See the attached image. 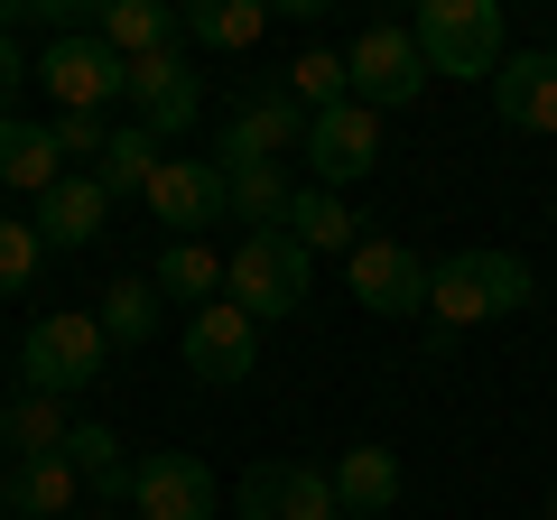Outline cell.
<instances>
[{
    "label": "cell",
    "instance_id": "6da1fadb",
    "mask_svg": "<svg viewBox=\"0 0 557 520\" xmlns=\"http://www.w3.org/2000/svg\"><path fill=\"white\" fill-rule=\"evenodd\" d=\"M539 280H530V260L520 251H456L428 270V325L437 335H465V325H493L511 317V307H530Z\"/></svg>",
    "mask_w": 557,
    "mask_h": 520
},
{
    "label": "cell",
    "instance_id": "7a4b0ae2",
    "mask_svg": "<svg viewBox=\"0 0 557 520\" xmlns=\"http://www.w3.org/2000/svg\"><path fill=\"white\" fill-rule=\"evenodd\" d=\"M307 288H317V251H307L288 223L278 233H242V251L223 260V298L242 307L251 325H278V317H298Z\"/></svg>",
    "mask_w": 557,
    "mask_h": 520
},
{
    "label": "cell",
    "instance_id": "3957f363",
    "mask_svg": "<svg viewBox=\"0 0 557 520\" xmlns=\"http://www.w3.org/2000/svg\"><path fill=\"white\" fill-rule=\"evenodd\" d=\"M418 57H428V75H456V84H493L502 75V0H428L409 20Z\"/></svg>",
    "mask_w": 557,
    "mask_h": 520
},
{
    "label": "cell",
    "instance_id": "277c9868",
    "mask_svg": "<svg viewBox=\"0 0 557 520\" xmlns=\"http://www.w3.org/2000/svg\"><path fill=\"white\" fill-rule=\"evenodd\" d=\"M102 362H112V335H102L94 317H75V307H57V317L28 325L20 344V391H47V400H75V391H94Z\"/></svg>",
    "mask_w": 557,
    "mask_h": 520
},
{
    "label": "cell",
    "instance_id": "5b68a950",
    "mask_svg": "<svg viewBox=\"0 0 557 520\" xmlns=\"http://www.w3.org/2000/svg\"><path fill=\"white\" fill-rule=\"evenodd\" d=\"M344 75H354V102L362 112H399V102L428 94V57L399 20H372L354 47H344Z\"/></svg>",
    "mask_w": 557,
    "mask_h": 520
},
{
    "label": "cell",
    "instance_id": "8992f818",
    "mask_svg": "<svg viewBox=\"0 0 557 520\" xmlns=\"http://www.w3.org/2000/svg\"><path fill=\"white\" fill-rule=\"evenodd\" d=\"M131 511L139 520H214L223 493H214V465L186 456V446H159V456L131 465Z\"/></svg>",
    "mask_w": 557,
    "mask_h": 520
},
{
    "label": "cell",
    "instance_id": "52a82bcc",
    "mask_svg": "<svg viewBox=\"0 0 557 520\" xmlns=\"http://www.w3.org/2000/svg\"><path fill=\"white\" fill-rule=\"evenodd\" d=\"M177 362H186L196 381H214V391H233V381H251V372H260V325L242 317L233 298H214V307H196V317H186Z\"/></svg>",
    "mask_w": 557,
    "mask_h": 520
},
{
    "label": "cell",
    "instance_id": "ba28073f",
    "mask_svg": "<svg viewBox=\"0 0 557 520\" xmlns=\"http://www.w3.org/2000/svg\"><path fill=\"white\" fill-rule=\"evenodd\" d=\"M288 149H307V102L288 94V84L242 94L233 121H223V168H278Z\"/></svg>",
    "mask_w": 557,
    "mask_h": 520
},
{
    "label": "cell",
    "instance_id": "9c48e42d",
    "mask_svg": "<svg viewBox=\"0 0 557 520\" xmlns=\"http://www.w3.org/2000/svg\"><path fill=\"white\" fill-rule=\"evenodd\" d=\"M307 186H354V177H372L381 168V112H362V102H335V112H317L307 121Z\"/></svg>",
    "mask_w": 557,
    "mask_h": 520
},
{
    "label": "cell",
    "instance_id": "30bf717a",
    "mask_svg": "<svg viewBox=\"0 0 557 520\" xmlns=\"http://www.w3.org/2000/svg\"><path fill=\"white\" fill-rule=\"evenodd\" d=\"M242 520H344L335 502V474L307 456H270L242 474Z\"/></svg>",
    "mask_w": 557,
    "mask_h": 520
},
{
    "label": "cell",
    "instance_id": "8fae6325",
    "mask_svg": "<svg viewBox=\"0 0 557 520\" xmlns=\"http://www.w3.org/2000/svg\"><path fill=\"white\" fill-rule=\"evenodd\" d=\"M149 214L168 223L177 242H205V223H223L233 214V186H223V159H168L159 177H149Z\"/></svg>",
    "mask_w": 557,
    "mask_h": 520
},
{
    "label": "cell",
    "instance_id": "7c38bea8",
    "mask_svg": "<svg viewBox=\"0 0 557 520\" xmlns=\"http://www.w3.org/2000/svg\"><path fill=\"white\" fill-rule=\"evenodd\" d=\"M139 112V131H159V140H186L196 131V112H205V84H196V65L177 57V47H159V57H131V94H121Z\"/></svg>",
    "mask_w": 557,
    "mask_h": 520
},
{
    "label": "cell",
    "instance_id": "4fadbf2b",
    "mask_svg": "<svg viewBox=\"0 0 557 520\" xmlns=\"http://www.w3.org/2000/svg\"><path fill=\"white\" fill-rule=\"evenodd\" d=\"M344 280L372 317H428V260L409 242H354L344 251Z\"/></svg>",
    "mask_w": 557,
    "mask_h": 520
},
{
    "label": "cell",
    "instance_id": "5bb4252c",
    "mask_svg": "<svg viewBox=\"0 0 557 520\" xmlns=\"http://www.w3.org/2000/svg\"><path fill=\"white\" fill-rule=\"evenodd\" d=\"M38 84L65 102V112H102V102H121V94H131V65H121L102 38H47Z\"/></svg>",
    "mask_w": 557,
    "mask_h": 520
},
{
    "label": "cell",
    "instance_id": "9a60e30c",
    "mask_svg": "<svg viewBox=\"0 0 557 520\" xmlns=\"http://www.w3.org/2000/svg\"><path fill=\"white\" fill-rule=\"evenodd\" d=\"M493 112L511 121V131H539V140H548V131H557V47H520V57H502Z\"/></svg>",
    "mask_w": 557,
    "mask_h": 520
},
{
    "label": "cell",
    "instance_id": "2e32d148",
    "mask_svg": "<svg viewBox=\"0 0 557 520\" xmlns=\"http://www.w3.org/2000/svg\"><path fill=\"white\" fill-rule=\"evenodd\" d=\"M75 177L65 168V149H57V131H38V121H0V186L10 196H57V186Z\"/></svg>",
    "mask_w": 557,
    "mask_h": 520
},
{
    "label": "cell",
    "instance_id": "e0dca14e",
    "mask_svg": "<svg viewBox=\"0 0 557 520\" xmlns=\"http://www.w3.org/2000/svg\"><path fill=\"white\" fill-rule=\"evenodd\" d=\"M94 38L131 65V57L177 47V38H186V10H159V0H102V10H94Z\"/></svg>",
    "mask_w": 557,
    "mask_h": 520
},
{
    "label": "cell",
    "instance_id": "ac0fdd59",
    "mask_svg": "<svg viewBox=\"0 0 557 520\" xmlns=\"http://www.w3.org/2000/svg\"><path fill=\"white\" fill-rule=\"evenodd\" d=\"M28 223H38V242H47V251H84V242H94L102 223H112V196H102V177L84 168V177H65L57 196H47L38 214H28Z\"/></svg>",
    "mask_w": 557,
    "mask_h": 520
},
{
    "label": "cell",
    "instance_id": "d6986e66",
    "mask_svg": "<svg viewBox=\"0 0 557 520\" xmlns=\"http://www.w3.org/2000/svg\"><path fill=\"white\" fill-rule=\"evenodd\" d=\"M84 493V474L65 456H20V474H0V511H20V520H65Z\"/></svg>",
    "mask_w": 557,
    "mask_h": 520
},
{
    "label": "cell",
    "instance_id": "ffe728a7",
    "mask_svg": "<svg viewBox=\"0 0 557 520\" xmlns=\"http://www.w3.org/2000/svg\"><path fill=\"white\" fill-rule=\"evenodd\" d=\"M335 502H344V520H391L399 456H391V446H344V456H335Z\"/></svg>",
    "mask_w": 557,
    "mask_h": 520
},
{
    "label": "cell",
    "instance_id": "44dd1931",
    "mask_svg": "<svg viewBox=\"0 0 557 520\" xmlns=\"http://www.w3.org/2000/svg\"><path fill=\"white\" fill-rule=\"evenodd\" d=\"M159 168H168V140H159V131H139V121H121L94 177H102V196L121 205V196H149V177H159Z\"/></svg>",
    "mask_w": 557,
    "mask_h": 520
},
{
    "label": "cell",
    "instance_id": "7402d4cb",
    "mask_svg": "<svg viewBox=\"0 0 557 520\" xmlns=\"http://www.w3.org/2000/svg\"><path fill=\"white\" fill-rule=\"evenodd\" d=\"M65 437H75L65 400H47V391H10V409H0V446H20V456H65Z\"/></svg>",
    "mask_w": 557,
    "mask_h": 520
},
{
    "label": "cell",
    "instance_id": "603a6c76",
    "mask_svg": "<svg viewBox=\"0 0 557 520\" xmlns=\"http://www.w3.org/2000/svg\"><path fill=\"white\" fill-rule=\"evenodd\" d=\"M65 465L84 474V493L94 502H131V465H121V437L102 419H75V437H65Z\"/></svg>",
    "mask_w": 557,
    "mask_h": 520
},
{
    "label": "cell",
    "instance_id": "cb8c5ba5",
    "mask_svg": "<svg viewBox=\"0 0 557 520\" xmlns=\"http://www.w3.org/2000/svg\"><path fill=\"white\" fill-rule=\"evenodd\" d=\"M214 288H223L214 242H168V251H159V298H177L186 317H196V307H214Z\"/></svg>",
    "mask_w": 557,
    "mask_h": 520
},
{
    "label": "cell",
    "instance_id": "d4e9b609",
    "mask_svg": "<svg viewBox=\"0 0 557 520\" xmlns=\"http://www.w3.org/2000/svg\"><path fill=\"white\" fill-rule=\"evenodd\" d=\"M94 325L112 335V354L149 344V335H159V280H112V288H102V307H94Z\"/></svg>",
    "mask_w": 557,
    "mask_h": 520
},
{
    "label": "cell",
    "instance_id": "484cf974",
    "mask_svg": "<svg viewBox=\"0 0 557 520\" xmlns=\"http://www.w3.org/2000/svg\"><path fill=\"white\" fill-rule=\"evenodd\" d=\"M223 186H233V214L251 223V233H278L288 205H298V177H288V168H223Z\"/></svg>",
    "mask_w": 557,
    "mask_h": 520
},
{
    "label": "cell",
    "instance_id": "4316f807",
    "mask_svg": "<svg viewBox=\"0 0 557 520\" xmlns=\"http://www.w3.org/2000/svg\"><path fill=\"white\" fill-rule=\"evenodd\" d=\"M288 233L307 242V251H354V205L335 196V186H298V205H288Z\"/></svg>",
    "mask_w": 557,
    "mask_h": 520
},
{
    "label": "cell",
    "instance_id": "83f0119b",
    "mask_svg": "<svg viewBox=\"0 0 557 520\" xmlns=\"http://www.w3.org/2000/svg\"><path fill=\"white\" fill-rule=\"evenodd\" d=\"M260 28H270L260 0H196V10H186V38H205V47H251Z\"/></svg>",
    "mask_w": 557,
    "mask_h": 520
},
{
    "label": "cell",
    "instance_id": "f1b7e54d",
    "mask_svg": "<svg viewBox=\"0 0 557 520\" xmlns=\"http://www.w3.org/2000/svg\"><path fill=\"white\" fill-rule=\"evenodd\" d=\"M288 94L307 102V121L335 112V102H354V75H344V57H325V47H307L298 65H288Z\"/></svg>",
    "mask_w": 557,
    "mask_h": 520
},
{
    "label": "cell",
    "instance_id": "f546056e",
    "mask_svg": "<svg viewBox=\"0 0 557 520\" xmlns=\"http://www.w3.org/2000/svg\"><path fill=\"white\" fill-rule=\"evenodd\" d=\"M38 260H47L38 223H20V214H0V298H20V288L38 280Z\"/></svg>",
    "mask_w": 557,
    "mask_h": 520
},
{
    "label": "cell",
    "instance_id": "4dcf8cb0",
    "mask_svg": "<svg viewBox=\"0 0 557 520\" xmlns=\"http://www.w3.org/2000/svg\"><path fill=\"white\" fill-rule=\"evenodd\" d=\"M57 149H65V159H94V168H102V149H112L102 112H65V121H57Z\"/></svg>",
    "mask_w": 557,
    "mask_h": 520
},
{
    "label": "cell",
    "instance_id": "1f68e13d",
    "mask_svg": "<svg viewBox=\"0 0 557 520\" xmlns=\"http://www.w3.org/2000/svg\"><path fill=\"white\" fill-rule=\"evenodd\" d=\"M20 75H38V65H20V28H0V121H20L10 102H20Z\"/></svg>",
    "mask_w": 557,
    "mask_h": 520
},
{
    "label": "cell",
    "instance_id": "d6a6232c",
    "mask_svg": "<svg viewBox=\"0 0 557 520\" xmlns=\"http://www.w3.org/2000/svg\"><path fill=\"white\" fill-rule=\"evenodd\" d=\"M539 520H557V502H548V511H539Z\"/></svg>",
    "mask_w": 557,
    "mask_h": 520
}]
</instances>
